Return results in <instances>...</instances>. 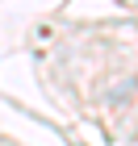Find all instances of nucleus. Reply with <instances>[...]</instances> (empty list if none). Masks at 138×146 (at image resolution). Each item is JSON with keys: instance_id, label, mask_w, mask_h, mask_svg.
<instances>
[]
</instances>
